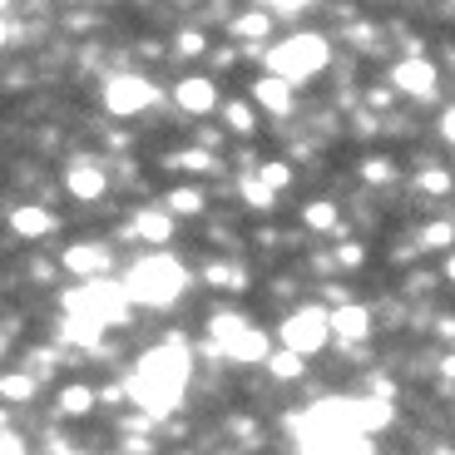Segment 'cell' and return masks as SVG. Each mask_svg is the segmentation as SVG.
I'll return each instance as SVG.
<instances>
[{"label":"cell","mask_w":455,"mask_h":455,"mask_svg":"<svg viewBox=\"0 0 455 455\" xmlns=\"http://www.w3.org/2000/svg\"><path fill=\"white\" fill-rule=\"evenodd\" d=\"M134 238H144L148 248H164L173 238V213L169 208H139L134 213Z\"/></svg>","instance_id":"13"},{"label":"cell","mask_w":455,"mask_h":455,"mask_svg":"<svg viewBox=\"0 0 455 455\" xmlns=\"http://www.w3.org/2000/svg\"><path fill=\"white\" fill-rule=\"evenodd\" d=\"M179 55H188V60L204 55V35H198V30H183V35H179Z\"/></svg>","instance_id":"32"},{"label":"cell","mask_w":455,"mask_h":455,"mask_svg":"<svg viewBox=\"0 0 455 455\" xmlns=\"http://www.w3.org/2000/svg\"><path fill=\"white\" fill-rule=\"evenodd\" d=\"M173 169H188V173H213V169H223V164L213 159V148H183V154H173Z\"/></svg>","instance_id":"21"},{"label":"cell","mask_w":455,"mask_h":455,"mask_svg":"<svg viewBox=\"0 0 455 455\" xmlns=\"http://www.w3.org/2000/svg\"><path fill=\"white\" fill-rule=\"evenodd\" d=\"M262 60H267V75H277L287 84H302L327 69L331 45H327V35H287L283 45H273Z\"/></svg>","instance_id":"3"},{"label":"cell","mask_w":455,"mask_h":455,"mask_svg":"<svg viewBox=\"0 0 455 455\" xmlns=\"http://www.w3.org/2000/svg\"><path fill=\"white\" fill-rule=\"evenodd\" d=\"M362 179L366 183H391V179H396V169H391V159H366L362 164Z\"/></svg>","instance_id":"31"},{"label":"cell","mask_w":455,"mask_h":455,"mask_svg":"<svg viewBox=\"0 0 455 455\" xmlns=\"http://www.w3.org/2000/svg\"><path fill=\"white\" fill-rule=\"evenodd\" d=\"M258 173H262V183H267L273 194H283L287 183H292V169H287V164H258Z\"/></svg>","instance_id":"29"},{"label":"cell","mask_w":455,"mask_h":455,"mask_svg":"<svg viewBox=\"0 0 455 455\" xmlns=\"http://www.w3.org/2000/svg\"><path fill=\"white\" fill-rule=\"evenodd\" d=\"M277 337H283L287 352L297 356H317L322 347L331 341V312L317 307V302H307V307H297L283 317V327H277Z\"/></svg>","instance_id":"5"},{"label":"cell","mask_w":455,"mask_h":455,"mask_svg":"<svg viewBox=\"0 0 455 455\" xmlns=\"http://www.w3.org/2000/svg\"><path fill=\"white\" fill-rule=\"evenodd\" d=\"M164 208H169V213H204V194H198V188H173L169 198H164Z\"/></svg>","instance_id":"27"},{"label":"cell","mask_w":455,"mask_h":455,"mask_svg":"<svg viewBox=\"0 0 455 455\" xmlns=\"http://www.w3.org/2000/svg\"><path fill=\"white\" fill-rule=\"evenodd\" d=\"M124 451H129V455H154V445H148L144 435H129V441H124Z\"/></svg>","instance_id":"34"},{"label":"cell","mask_w":455,"mask_h":455,"mask_svg":"<svg viewBox=\"0 0 455 455\" xmlns=\"http://www.w3.org/2000/svg\"><path fill=\"white\" fill-rule=\"evenodd\" d=\"M441 134H445V144H455V104L441 114Z\"/></svg>","instance_id":"35"},{"label":"cell","mask_w":455,"mask_h":455,"mask_svg":"<svg viewBox=\"0 0 455 455\" xmlns=\"http://www.w3.org/2000/svg\"><path fill=\"white\" fill-rule=\"evenodd\" d=\"M331 337H337V341L371 337V312H366L362 302H341V307L331 312Z\"/></svg>","instance_id":"12"},{"label":"cell","mask_w":455,"mask_h":455,"mask_svg":"<svg viewBox=\"0 0 455 455\" xmlns=\"http://www.w3.org/2000/svg\"><path fill=\"white\" fill-rule=\"evenodd\" d=\"M65 302L69 317H94L100 327H124L129 312H134V302H129L124 283H109V277H94V283L75 287V292L60 297Z\"/></svg>","instance_id":"4"},{"label":"cell","mask_w":455,"mask_h":455,"mask_svg":"<svg viewBox=\"0 0 455 455\" xmlns=\"http://www.w3.org/2000/svg\"><path fill=\"white\" fill-rule=\"evenodd\" d=\"M94 401H100V391H90V387H65L60 391V416H90L94 411Z\"/></svg>","instance_id":"18"},{"label":"cell","mask_w":455,"mask_h":455,"mask_svg":"<svg viewBox=\"0 0 455 455\" xmlns=\"http://www.w3.org/2000/svg\"><path fill=\"white\" fill-rule=\"evenodd\" d=\"M362 258H366L362 243H347V248H337V262H341V267H362Z\"/></svg>","instance_id":"33"},{"label":"cell","mask_w":455,"mask_h":455,"mask_svg":"<svg viewBox=\"0 0 455 455\" xmlns=\"http://www.w3.org/2000/svg\"><path fill=\"white\" fill-rule=\"evenodd\" d=\"M100 100H104V109H109V114L129 119V114H144L148 104L159 100V90H154L144 75H109L104 90H100Z\"/></svg>","instance_id":"6"},{"label":"cell","mask_w":455,"mask_h":455,"mask_svg":"<svg viewBox=\"0 0 455 455\" xmlns=\"http://www.w3.org/2000/svg\"><path fill=\"white\" fill-rule=\"evenodd\" d=\"M441 371H445V376H451V381H455V352H451V356H445V362H441Z\"/></svg>","instance_id":"39"},{"label":"cell","mask_w":455,"mask_h":455,"mask_svg":"<svg viewBox=\"0 0 455 455\" xmlns=\"http://www.w3.org/2000/svg\"><path fill=\"white\" fill-rule=\"evenodd\" d=\"M302 223H307L312 233H331V228L341 223V218H337V208H331L327 198H317V204H307V208H302Z\"/></svg>","instance_id":"26"},{"label":"cell","mask_w":455,"mask_h":455,"mask_svg":"<svg viewBox=\"0 0 455 455\" xmlns=\"http://www.w3.org/2000/svg\"><path fill=\"white\" fill-rule=\"evenodd\" d=\"M60 262H65V267H69L75 277L94 283V277H104V273H109L114 252H109V248H100V243H75V248H65V252H60Z\"/></svg>","instance_id":"9"},{"label":"cell","mask_w":455,"mask_h":455,"mask_svg":"<svg viewBox=\"0 0 455 455\" xmlns=\"http://www.w3.org/2000/svg\"><path fill=\"white\" fill-rule=\"evenodd\" d=\"M252 322L248 317H238V312H218L213 322H208V337H213V352H223L228 341L238 337V331H248Z\"/></svg>","instance_id":"16"},{"label":"cell","mask_w":455,"mask_h":455,"mask_svg":"<svg viewBox=\"0 0 455 455\" xmlns=\"http://www.w3.org/2000/svg\"><path fill=\"white\" fill-rule=\"evenodd\" d=\"M5 455H25V441L15 431H5Z\"/></svg>","instance_id":"37"},{"label":"cell","mask_w":455,"mask_h":455,"mask_svg":"<svg viewBox=\"0 0 455 455\" xmlns=\"http://www.w3.org/2000/svg\"><path fill=\"white\" fill-rule=\"evenodd\" d=\"M223 124L233 129V134H243V139H248L252 129H258V114H252V104H243V100H228V109H223Z\"/></svg>","instance_id":"22"},{"label":"cell","mask_w":455,"mask_h":455,"mask_svg":"<svg viewBox=\"0 0 455 455\" xmlns=\"http://www.w3.org/2000/svg\"><path fill=\"white\" fill-rule=\"evenodd\" d=\"M416 188H421V194H435V198H441V194H451V173H445V169H426L421 179H416Z\"/></svg>","instance_id":"30"},{"label":"cell","mask_w":455,"mask_h":455,"mask_svg":"<svg viewBox=\"0 0 455 455\" xmlns=\"http://www.w3.org/2000/svg\"><path fill=\"white\" fill-rule=\"evenodd\" d=\"M218 356H228V362H238V366H258V362L273 356V347H267V331L262 327H248V331H238V337L228 341Z\"/></svg>","instance_id":"11"},{"label":"cell","mask_w":455,"mask_h":455,"mask_svg":"<svg viewBox=\"0 0 455 455\" xmlns=\"http://www.w3.org/2000/svg\"><path fill=\"white\" fill-rule=\"evenodd\" d=\"M173 100L188 114H208V109H218V84L208 80V75H188V80L173 84Z\"/></svg>","instance_id":"10"},{"label":"cell","mask_w":455,"mask_h":455,"mask_svg":"<svg viewBox=\"0 0 455 455\" xmlns=\"http://www.w3.org/2000/svg\"><path fill=\"white\" fill-rule=\"evenodd\" d=\"M100 337H104V327L94 317H69L65 312V341H75V347H100Z\"/></svg>","instance_id":"17"},{"label":"cell","mask_w":455,"mask_h":455,"mask_svg":"<svg viewBox=\"0 0 455 455\" xmlns=\"http://www.w3.org/2000/svg\"><path fill=\"white\" fill-rule=\"evenodd\" d=\"M421 248H451L455 252V223H426L421 228Z\"/></svg>","instance_id":"28"},{"label":"cell","mask_w":455,"mask_h":455,"mask_svg":"<svg viewBox=\"0 0 455 455\" xmlns=\"http://www.w3.org/2000/svg\"><path fill=\"white\" fill-rule=\"evenodd\" d=\"M252 104L283 119V114H292V84H287V80H277V75H262V80L252 84Z\"/></svg>","instance_id":"14"},{"label":"cell","mask_w":455,"mask_h":455,"mask_svg":"<svg viewBox=\"0 0 455 455\" xmlns=\"http://www.w3.org/2000/svg\"><path fill=\"white\" fill-rule=\"evenodd\" d=\"M188 371H194V356H188V347L173 337V341L148 347V352L139 356V366L124 381V391L148 421H159V416H173V411H179L183 387H188Z\"/></svg>","instance_id":"1"},{"label":"cell","mask_w":455,"mask_h":455,"mask_svg":"<svg viewBox=\"0 0 455 455\" xmlns=\"http://www.w3.org/2000/svg\"><path fill=\"white\" fill-rule=\"evenodd\" d=\"M65 188H69V198H80V204H94V198L109 194V173H104L100 164L80 159V164H69V169H65Z\"/></svg>","instance_id":"8"},{"label":"cell","mask_w":455,"mask_h":455,"mask_svg":"<svg viewBox=\"0 0 455 455\" xmlns=\"http://www.w3.org/2000/svg\"><path fill=\"white\" fill-rule=\"evenodd\" d=\"M445 283L455 287V252H451V258H445Z\"/></svg>","instance_id":"38"},{"label":"cell","mask_w":455,"mask_h":455,"mask_svg":"<svg viewBox=\"0 0 455 455\" xmlns=\"http://www.w3.org/2000/svg\"><path fill=\"white\" fill-rule=\"evenodd\" d=\"M262 5H273V11H302V5H312V0H262Z\"/></svg>","instance_id":"36"},{"label":"cell","mask_w":455,"mask_h":455,"mask_svg":"<svg viewBox=\"0 0 455 455\" xmlns=\"http://www.w3.org/2000/svg\"><path fill=\"white\" fill-rule=\"evenodd\" d=\"M238 194L248 198L252 208H262V213H267V208L277 204V194H273V188H267V183H262V173H243V183H238Z\"/></svg>","instance_id":"23"},{"label":"cell","mask_w":455,"mask_h":455,"mask_svg":"<svg viewBox=\"0 0 455 455\" xmlns=\"http://www.w3.org/2000/svg\"><path fill=\"white\" fill-rule=\"evenodd\" d=\"M188 287V267L173 252H148L124 273V292L134 307H173Z\"/></svg>","instance_id":"2"},{"label":"cell","mask_w":455,"mask_h":455,"mask_svg":"<svg viewBox=\"0 0 455 455\" xmlns=\"http://www.w3.org/2000/svg\"><path fill=\"white\" fill-rule=\"evenodd\" d=\"M0 396L11 401V406L30 401V396H35V376H30V371H5V381H0Z\"/></svg>","instance_id":"24"},{"label":"cell","mask_w":455,"mask_h":455,"mask_svg":"<svg viewBox=\"0 0 455 455\" xmlns=\"http://www.w3.org/2000/svg\"><path fill=\"white\" fill-rule=\"evenodd\" d=\"M204 283H213V287H228V292H243V283H248V273H243V267H233V262H208V267H204Z\"/></svg>","instance_id":"19"},{"label":"cell","mask_w":455,"mask_h":455,"mask_svg":"<svg viewBox=\"0 0 455 455\" xmlns=\"http://www.w3.org/2000/svg\"><path fill=\"white\" fill-rule=\"evenodd\" d=\"M302 362H307V356H297V352H287V347H283V352H273V356H267V371H273L277 381H297V376L307 371Z\"/></svg>","instance_id":"25"},{"label":"cell","mask_w":455,"mask_h":455,"mask_svg":"<svg viewBox=\"0 0 455 455\" xmlns=\"http://www.w3.org/2000/svg\"><path fill=\"white\" fill-rule=\"evenodd\" d=\"M228 30L238 35V40H262V35L273 30V15H267V11H248V15H238V20L228 25Z\"/></svg>","instance_id":"20"},{"label":"cell","mask_w":455,"mask_h":455,"mask_svg":"<svg viewBox=\"0 0 455 455\" xmlns=\"http://www.w3.org/2000/svg\"><path fill=\"white\" fill-rule=\"evenodd\" d=\"M11 228L20 233V238H50L55 233V213L50 208H40V204H20V208H11Z\"/></svg>","instance_id":"15"},{"label":"cell","mask_w":455,"mask_h":455,"mask_svg":"<svg viewBox=\"0 0 455 455\" xmlns=\"http://www.w3.org/2000/svg\"><path fill=\"white\" fill-rule=\"evenodd\" d=\"M119 455H129V451H119Z\"/></svg>","instance_id":"40"},{"label":"cell","mask_w":455,"mask_h":455,"mask_svg":"<svg viewBox=\"0 0 455 455\" xmlns=\"http://www.w3.org/2000/svg\"><path fill=\"white\" fill-rule=\"evenodd\" d=\"M391 90L411 94V100H435L441 75H435V65L426 55H406V60H396V69H391Z\"/></svg>","instance_id":"7"}]
</instances>
